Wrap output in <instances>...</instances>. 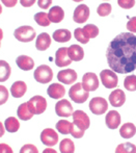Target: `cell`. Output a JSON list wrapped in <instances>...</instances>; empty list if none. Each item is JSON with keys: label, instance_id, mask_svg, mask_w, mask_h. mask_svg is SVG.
Wrapping results in <instances>:
<instances>
[{"label": "cell", "instance_id": "1", "mask_svg": "<svg viewBox=\"0 0 136 153\" xmlns=\"http://www.w3.org/2000/svg\"><path fill=\"white\" fill-rule=\"evenodd\" d=\"M109 68L116 73L128 74L136 69V36L122 32L110 42L106 50Z\"/></svg>", "mask_w": 136, "mask_h": 153}, {"label": "cell", "instance_id": "2", "mask_svg": "<svg viewBox=\"0 0 136 153\" xmlns=\"http://www.w3.org/2000/svg\"><path fill=\"white\" fill-rule=\"evenodd\" d=\"M56 130L61 134H71L75 139H81L84 134V130H81L80 128L76 126L74 123L69 122L68 120H60L56 123Z\"/></svg>", "mask_w": 136, "mask_h": 153}, {"label": "cell", "instance_id": "3", "mask_svg": "<svg viewBox=\"0 0 136 153\" xmlns=\"http://www.w3.org/2000/svg\"><path fill=\"white\" fill-rule=\"evenodd\" d=\"M69 96L72 99V101L76 103H84L87 100L88 96H89V92L86 91L84 89L83 85L81 83H75L71 87L70 91H69Z\"/></svg>", "mask_w": 136, "mask_h": 153}, {"label": "cell", "instance_id": "4", "mask_svg": "<svg viewBox=\"0 0 136 153\" xmlns=\"http://www.w3.org/2000/svg\"><path fill=\"white\" fill-rule=\"evenodd\" d=\"M28 107L33 115H41L47 108V100L43 96L36 95L27 101Z\"/></svg>", "mask_w": 136, "mask_h": 153}, {"label": "cell", "instance_id": "5", "mask_svg": "<svg viewBox=\"0 0 136 153\" xmlns=\"http://www.w3.org/2000/svg\"><path fill=\"white\" fill-rule=\"evenodd\" d=\"M34 79L40 83H49L53 79V71L49 66L42 65L34 70Z\"/></svg>", "mask_w": 136, "mask_h": 153}, {"label": "cell", "instance_id": "6", "mask_svg": "<svg viewBox=\"0 0 136 153\" xmlns=\"http://www.w3.org/2000/svg\"><path fill=\"white\" fill-rule=\"evenodd\" d=\"M35 30L29 25H24V26L19 27L14 32L15 38L23 43H28L33 41L35 39Z\"/></svg>", "mask_w": 136, "mask_h": 153}, {"label": "cell", "instance_id": "7", "mask_svg": "<svg viewBox=\"0 0 136 153\" xmlns=\"http://www.w3.org/2000/svg\"><path fill=\"white\" fill-rule=\"evenodd\" d=\"M100 78L103 85L106 89L116 88V85L118 83V78L116 76V72H114L113 70H109V69H105V70L101 71Z\"/></svg>", "mask_w": 136, "mask_h": 153}, {"label": "cell", "instance_id": "8", "mask_svg": "<svg viewBox=\"0 0 136 153\" xmlns=\"http://www.w3.org/2000/svg\"><path fill=\"white\" fill-rule=\"evenodd\" d=\"M89 109L94 115H103L108 109V103L103 97H95L89 101Z\"/></svg>", "mask_w": 136, "mask_h": 153}, {"label": "cell", "instance_id": "9", "mask_svg": "<svg viewBox=\"0 0 136 153\" xmlns=\"http://www.w3.org/2000/svg\"><path fill=\"white\" fill-rule=\"evenodd\" d=\"M72 117H73V123H74L78 128H80L81 130H84V131H85L86 129H88V127H89V125H90V121H89V117H88L86 113L78 109V111L73 113Z\"/></svg>", "mask_w": 136, "mask_h": 153}, {"label": "cell", "instance_id": "10", "mask_svg": "<svg viewBox=\"0 0 136 153\" xmlns=\"http://www.w3.org/2000/svg\"><path fill=\"white\" fill-rule=\"evenodd\" d=\"M41 142L44 145L52 147L58 143V134L52 128H46L41 133Z\"/></svg>", "mask_w": 136, "mask_h": 153}, {"label": "cell", "instance_id": "11", "mask_svg": "<svg viewBox=\"0 0 136 153\" xmlns=\"http://www.w3.org/2000/svg\"><path fill=\"white\" fill-rule=\"evenodd\" d=\"M55 113L58 117L67 118L73 115L74 111H73V106L67 99H62V100L58 101L55 105Z\"/></svg>", "mask_w": 136, "mask_h": 153}, {"label": "cell", "instance_id": "12", "mask_svg": "<svg viewBox=\"0 0 136 153\" xmlns=\"http://www.w3.org/2000/svg\"><path fill=\"white\" fill-rule=\"evenodd\" d=\"M82 85L84 89L88 92H94L99 88V79L95 73H85L82 77Z\"/></svg>", "mask_w": 136, "mask_h": 153}, {"label": "cell", "instance_id": "13", "mask_svg": "<svg viewBox=\"0 0 136 153\" xmlns=\"http://www.w3.org/2000/svg\"><path fill=\"white\" fill-rule=\"evenodd\" d=\"M89 18V7L86 4H79L74 10L73 20L78 24H82L87 21Z\"/></svg>", "mask_w": 136, "mask_h": 153}, {"label": "cell", "instance_id": "14", "mask_svg": "<svg viewBox=\"0 0 136 153\" xmlns=\"http://www.w3.org/2000/svg\"><path fill=\"white\" fill-rule=\"evenodd\" d=\"M73 61L70 59L68 54V48L67 47H60L55 52V65L60 68L67 67Z\"/></svg>", "mask_w": 136, "mask_h": 153}, {"label": "cell", "instance_id": "15", "mask_svg": "<svg viewBox=\"0 0 136 153\" xmlns=\"http://www.w3.org/2000/svg\"><path fill=\"white\" fill-rule=\"evenodd\" d=\"M57 79L64 85H73L77 79V73L73 69H64L58 72Z\"/></svg>", "mask_w": 136, "mask_h": 153}, {"label": "cell", "instance_id": "16", "mask_svg": "<svg viewBox=\"0 0 136 153\" xmlns=\"http://www.w3.org/2000/svg\"><path fill=\"white\" fill-rule=\"evenodd\" d=\"M126 101V94L120 89L114 90L109 95V102L113 107H120Z\"/></svg>", "mask_w": 136, "mask_h": 153}, {"label": "cell", "instance_id": "17", "mask_svg": "<svg viewBox=\"0 0 136 153\" xmlns=\"http://www.w3.org/2000/svg\"><path fill=\"white\" fill-rule=\"evenodd\" d=\"M47 94L52 99H61L66 94V89L60 83H53L48 87Z\"/></svg>", "mask_w": 136, "mask_h": 153}, {"label": "cell", "instance_id": "18", "mask_svg": "<svg viewBox=\"0 0 136 153\" xmlns=\"http://www.w3.org/2000/svg\"><path fill=\"white\" fill-rule=\"evenodd\" d=\"M51 45V36L47 32H42L38 34L35 41V48L38 51H45L50 47Z\"/></svg>", "mask_w": 136, "mask_h": 153}, {"label": "cell", "instance_id": "19", "mask_svg": "<svg viewBox=\"0 0 136 153\" xmlns=\"http://www.w3.org/2000/svg\"><path fill=\"white\" fill-rule=\"evenodd\" d=\"M120 115L116 111H110L106 115L105 122L107 127L110 129H116L120 125Z\"/></svg>", "mask_w": 136, "mask_h": 153}, {"label": "cell", "instance_id": "20", "mask_svg": "<svg viewBox=\"0 0 136 153\" xmlns=\"http://www.w3.org/2000/svg\"><path fill=\"white\" fill-rule=\"evenodd\" d=\"M27 91V85L24 81L18 80L16 82H14L10 87V94L13 95V97L15 98H21L25 95V93Z\"/></svg>", "mask_w": 136, "mask_h": 153}, {"label": "cell", "instance_id": "21", "mask_svg": "<svg viewBox=\"0 0 136 153\" xmlns=\"http://www.w3.org/2000/svg\"><path fill=\"white\" fill-rule=\"evenodd\" d=\"M68 54L72 61L80 62L84 57V51L81 46L74 44V45H71L68 48Z\"/></svg>", "mask_w": 136, "mask_h": 153}, {"label": "cell", "instance_id": "22", "mask_svg": "<svg viewBox=\"0 0 136 153\" xmlns=\"http://www.w3.org/2000/svg\"><path fill=\"white\" fill-rule=\"evenodd\" d=\"M16 64L23 71H30L34 67V61L30 56H27V55L18 56L16 59Z\"/></svg>", "mask_w": 136, "mask_h": 153}, {"label": "cell", "instance_id": "23", "mask_svg": "<svg viewBox=\"0 0 136 153\" xmlns=\"http://www.w3.org/2000/svg\"><path fill=\"white\" fill-rule=\"evenodd\" d=\"M49 19L53 23H60L64 18V12L60 6H53L48 13Z\"/></svg>", "mask_w": 136, "mask_h": 153}, {"label": "cell", "instance_id": "24", "mask_svg": "<svg viewBox=\"0 0 136 153\" xmlns=\"http://www.w3.org/2000/svg\"><path fill=\"white\" fill-rule=\"evenodd\" d=\"M53 40L57 43H66L69 42L72 38V33L69 29H57L53 32V36H52Z\"/></svg>", "mask_w": 136, "mask_h": 153}, {"label": "cell", "instance_id": "25", "mask_svg": "<svg viewBox=\"0 0 136 153\" xmlns=\"http://www.w3.org/2000/svg\"><path fill=\"white\" fill-rule=\"evenodd\" d=\"M136 127L133 123H125L123 126H120V134L124 139H131L135 135Z\"/></svg>", "mask_w": 136, "mask_h": 153}, {"label": "cell", "instance_id": "26", "mask_svg": "<svg viewBox=\"0 0 136 153\" xmlns=\"http://www.w3.org/2000/svg\"><path fill=\"white\" fill-rule=\"evenodd\" d=\"M17 115H18V117L20 118L22 121H28V120H30L32 117H33V114L30 111L27 102L22 103V104L18 107Z\"/></svg>", "mask_w": 136, "mask_h": 153}, {"label": "cell", "instance_id": "27", "mask_svg": "<svg viewBox=\"0 0 136 153\" xmlns=\"http://www.w3.org/2000/svg\"><path fill=\"white\" fill-rule=\"evenodd\" d=\"M59 151L61 153H74L75 152L74 142L70 139H64L59 144Z\"/></svg>", "mask_w": 136, "mask_h": 153}, {"label": "cell", "instance_id": "28", "mask_svg": "<svg viewBox=\"0 0 136 153\" xmlns=\"http://www.w3.org/2000/svg\"><path fill=\"white\" fill-rule=\"evenodd\" d=\"M4 126L8 132H17L20 128V123L18 119L14 117H10L4 121Z\"/></svg>", "mask_w": 136, "mask_h": 153}, {"label": "cell", "instance_id": "29", "mask_svg": "<svg viewBox=\"0 0 136 153\" xmlns=\"http://www.w3.org/2000/svg\"><path fill=\"white\" fill-rule=\"evenodd\" d=\"M10 67L5 61H0V81H6L10 76Z\"/></svg>", "mask_w": 136, "mask_h": 153}, {"label": "cell", "instance_id": "30", "mask_svg": "<svg viewBox=\"0 0 136 153\" xmlns=\"http://www.w3.org/2000/svg\"><path fill=\"white\" fill-rule=\"evenodd\" d=\"M34 21H35V22L42 27L49 26L50 23H51L48 14H46V13H44V12L36 13V14L34 15Z\"/></svg>", "mask_w": 136, "mask_h": 153}, {"label": "cell", "instance_id": "31", "mask_svg": "<svg viewBox=\"0 0 136 153\" xmlns=\"http://www.w3.org/2000/svg\"><path fill=\"white\" fill-rule=\"evenodd\" d=\"M115 153H136V146L132 143H123L116 147Z\"/></svg>", "mask_w": 136, "mask_h": 153}, {"label": "cell", "instance_id": "32", "mask_svg": "<svg viewBox=\"0 0 136 153\" xmlns=\"http://www.w3.org/2000/svg\"><path fill=\"white\" fill-rule=\"evenodd\" d=\"M82 29H83V32L85 33V36H87V38H89V39L96 38V36H98V34H99L98 26H96V25H94V24L85 25V26H84Z\"/></svg>", "mask_w": 136, "mask_h": 153}, {"label": "cell", "instance_id": "33", "mask_svg": "<svg viewBox=\"0 0 136 153\" xmlns=\"http://www.w3.org/2000/svg\"><path fill=\"white\" fill-rule=\"evenodd\" d=\"M124 87L129 92L136 91V75L127 76L124 80Z\"/></svg>", "mask_w": 136, "mask_h": 153}, {"label": "cell", "instance_id": "34", "mask_svg": "<svg viewBox=\"0 0 136 153\" xmlns=\"http://www.w3.org/2000/svg\"><path fill=\"white\" fill-rule=\"evenodd\" d=\"M111 4L109 3H101L97 8V14L100 17H107L111 13Z\"/></svg>", "mask_w": 136, "mask_h": 153}, {"label": "cell", "instance_id": "35", "mask_svg": "<svg viewBox=\"0 0 136 153\" xmlns=\"http://www.w3.org/2000/svg\"><path fill=\"white\" fill-rule=\"evenodd\" d=\"M74 36L79 43H82V44H87L89 42V38L85 36V33L83 32V29L82 28H76L74 31Z\"/></svg>", "mask_w": 136, "mask_h": 153}, {"label": "cell", "instance_id": "36", "mask_svg": "<svg viewBox=\"0 0 136 153\" xmlns=\"http://www.w3.org/2000/svg\"><path fill=\"white\" fill-rule=\"evenodd\" d=\"M118 4L124 10H130L135 5V0H118Z\"/></svg>", "mask_w": 136, "mask_h": 153}, {"label": "cell", "instance_id": "37", "mask_svg": "<svg viewBox=\"0 0 136 153\" xmlns=\"http://www.w3.org/2000/svg\"><path fill=\"white\" fill-rule=\"evenodd\" d=\"M38 148L34 145H32V144L24 145L20 150V153H38Z\"/></svg>", "mask_w": 136, "mask_h": 153}, {"label": "cell", "instance_id": "38", "mask_svg": "<svg viewBox=\"0 0 136 153\" xmlns=\"http://www.w3.org/2000/svg\"><path fill=\"white\" fill-rule=\"evenodd\" d=\"M0 92H1V97H0V104H4L8 98V91L5 87L0 85Z\"/></svg>", "mask_w": 136, "mask_h": 153}, {"label": "cell", "instance_id": "39", "mask_svg": "<svg viewBox=\"0 0 136 153\" xmlns=\"http://www.w3.org/2000/svg\"><path fill=\"white\" fill-rule=\"evenodd\" d=\"M127 29L132 33H136V17H133L127 23Z\"/></svg>", "mask_w": 136, "mask_h": 153}, {"label": "cell", "instance_id": "40", "mask_svg": "<svg viewBox=\"0 0 136 153\" xmlns=\"http://www.w3.org/2000/svg\"><path fill=\"white\" fill-rule=\"evenodd\" d=\"M38 4L42 10H47L52 4V0H38Z\"/></svg>", "mask_w": 136, "mask_h": 153}, {"label": "cell", "instance_id": "41", "mask_svg": "<svg viewBox=\"0 0 136 153\" xmlns=\"http://www.w3.org/2000/svg\"><path fill=\"white\" fill-rule=\"evenodd\" d=\"M1 2L6 7H14L18 3V0H1Z\"/></svg>", "mask_w": 136, "mask_h": 153}, {"label": "cell", "instance_id": "42", "mask_svg": "<svg viewBox=\"0 0 136 153\" xmlns=\"http://www.w3.org/2000/svg\"><path fill=\"white\" fill-rule=\"evenodd\" d=\"M36 2V0H20V3L23 7H30Z\"/></svg>", "mask_w": 136, "mask_h": 153}, {"label": "cell", "instance_id": "43", "mask_svg": "<svg viewBox=\"0 0 136 153\" xmlns=\"http://www.w3.org/2000/svg\"><path fill=\"white\" fill-rule=\"evenodd\" d=\"M0 151H1L2 153L3 152H8V153H12L13 150L10 147H8L7 145H5V144H1L0 145Z\"/></svg>", "mask_w": 136, "mask_h": 153}, {"label": "cell", "instance_id": "44", "mask_svg": "<svg viewBox=\"0 0 136 153\" xmlns=\"http://www.w3.org/2000/svg\"><path fill=\"white\" fill-rule=\"evenodd\" d=\"M43 152H44V153H56L55 150L54 149H51V148H49V149H45Z\"/></svg>", "mask_w": 136, "mask_h": 153}, {"label": "cell", "instance_id": "45", "mask_svg": "<svg viewBox=\"0 0 136 153\" xmlns=\"http://www.w3.org/2000/svg\"><path fill=\"white\" fill-rule=\"evenodd\" d=\"M72 1H74V2H80V1H83V0H72Z\"/></svg>", "mask_w": 136, "mask_h": 153}, {"label": "cell", "instance_id": "46", "mask_svg": "<svg viewBox=\"0 0 136 153\" xmlns=\"http://www.w3.org/2000/svg\"><path fill=\"white\" fill-rule=\"evenodd\" d=\"M104 1H108V0H104Z\"/></svg>", "mask_w": 136, "mask_h": 153}]
</instances>
